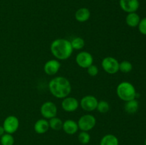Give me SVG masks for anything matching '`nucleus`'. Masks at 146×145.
Returning a JSON list of instances; mask_svg holds the SVG:
<instances>
[{"label": "nucleus", "instance_id": "f257e3e1", "mask_svg": "<svg viewBox=\"0 0 146 145\" xmlns=\"http://www.w3.org/2000/svg\"><path fill=\"white\" fill-rule=\"evenodd\" d=\"M71 82L66 78L57 76L52 78L48 82V90L51 95L58 99H64L71 92Z\"/></svg>", "mask_w": 146, "mask_h": 145}, {"label": "nucleus", "instance_id": "f03ea898", "mask_svg": "<svg viewBox=\"0 0 146 145\" xmlns=\"http://www.w3.org/2000/svg\"><path fill=\"white\" fill-rule=\"evenodd\" d=\"M50 50L56 59L60 61L69 58L74 51L70 41L66 38H56L53 41L50 45Z\"/></svg>", "mask_w": 146, "mask_h": 145}, {"label": "nucleus", "instance_id": "7ed1b4c3", "mask_svg": "<svg viewBox=\"0 0 146 145\" xmlns=\"http://www.w3.org/2000/svg\"><path fill=\"white\" fill-rule=\"evenodd\" d=\"M116 94L121 100L125 102L135 99L137 95L134 85L127 81H123L118 84L116 88Z\"/></svg>", "mask_w": 146, "mask_h": 145}, {"label": "nucleus", "instance_id": "20e7f679", "mask_svg": "<svg viewBox=\"0 0 146 145\" xmlns=\"http://www.w3.org/2000/svg\"><path fill=\"white\" fill-rule=\"evenodd\" d=\"M77 124L78 129L84 132H89L95 127L96 125V119L91 114H86L78 119Z\"/></svg>", "mask_w": 146, "mask_h": 145}, {"label": "nucleus", "instance_id": "39448f33", "mask_svg": "<svg viewBox=\"0 0 146 145\" xmlns=\"http://www.w3.org/2000/svg\"><path fill=\"white\" fill-rule=\"evenodd\" d=\"M101 66L106 72L114 75L119 71V62L112 56L105 57L101 61Z\"/></svg>", "mask_w": 146, "mask_h": 145}, {"label": "nucleus", "instance_id": "423d86ee", "mask_svg": "<svg viewBox=\"0 0 146 145\" xmlns=\"http://www.w3.org/2000/svg\"><path fill=\"white\" fill-rule=\"evenodd\" d=\"M40 112L44 119H50L54 117H56L58 108L55 103L51 101H46L41 106Z\"/></svg>", "mask_w": 146, "mask_h": 145}, {"label": "nucleus", "instance_id": "0eeeda50", "mask_svg": "<svg viewBox=\"0 0 146 145\" xmlns=\"http://www.w3.org/2000/svg\"><path fill=\"white\" fill-rule=\"evenodd\" d=\"M98 100L92 95H85L81 98L79 105L86 112H92L96 109Z\"/></svg>", "mask_w": 146, "mask_h": 145}, {"label": "nucleus", "instance_id": "6e6552de", "mask_svg": "<svg viewBox=\"0 0 146 145\" xmlns=\"http://www.w3.org/2000/svg\"><path fill=\"white\" fill-rule=\"evenodd\" d=\"M2 126L5 131V133L12 134L18 130L19 127V120L14 115H9L5 118Z\"/></svg>", "mask_w": 146, "mask_h": 145}, {"label": "nucleus", "instance_id": "1a4fd4ad", "mask_svg": "<svg viewBox=\"0 0 146 145\" xmlns=\"http://www.w3.org/2000/svg\"><path fill=\"white\" fill-rule=\"evenodd\" d=\"M76 63L81 68H88L94 63V57L87 51H81L76 56Z\"/></svg>", "mask_w": 146, "mask_h": 145}, {"label": "nucleus", "instance_id": "9d476101", "mask_svg": "<svg viewBox=\"0 0 146 145\" xmlns=\"http://www.w3.org/2000/svg\"><path fill=\"white\" fill-rule=\"evenodd\" d=\"M79 106V102L74 97H66L61 101V107L67 112H73L76 110Z\"/></svg>", "mask_w": 146, "mask_h": 145}, {"label": "nucleus", "instance_id": "9b49d317", "mask_svg": "<svg viewBox=\"0 0 146 145\" xmlns=\"http://www.w3.org/2000/svg\"><path fill=\"white\" fill-rule=\"evenodd\" d=\"M119 5L121 9L126 13L136 12L139 9L138 0H120Z\"/></svg>", "mask_w": 146, "mask_h": 145}, {"label": "nucleus", "instance_id": "f8f14e48", "mask_svg": "<svg viewBox=\"0 0 146 145\" xmlns=\"http://www.w3.org/2000/svg\"><path fill=\"white\" fill-rule=\"evenodd\" d=\"M61 68V63L57 59H51L46 61L44 65V71L48 75H54Z\"/></svg>", "mask_w": 146, "mask_h": 145}, {"label": "nucleus", "instance_id": "ddd939ff", "mask_svg": "<svg viewBox=\"0 0 146 145\" xmlns=\"http://www.w3.org/2000/svg\"><path fill=\"white\" fill-rule=\"evenodd\" d=\"M62 129L67 134L73 135L78 132V124L76 121L72 120V119H67L63 122Z\"/></svg>", "mask_w": 146, "mask_h": 145}, {"label": "nucleus", "instance_id": "4468645a", "mask_svg": "<svg viewBox=\"0 0 146 145\" xmlns=\"http://www.w3.org/2000/svg\"><path fill=\"white\" fill-rule=\"evenodd\" d=\"M49 128L48 121L44 118L38 119L34 125V131H35L36 133L38 134H42L46 133V132H48Z\"/></svg>", "mask_w": 146, "mask_h": 145}, {"label": "nucleus", "instance_id": "2eb2a0df", "mask_svg": "<svg viewBox=\"0 0 146 145\" xmlns=\"http://www.w3.org/2000/svg\"><path fill=\"white\" fill-rule=\"evenodd\" d=\"M91 17V11L88 8L81 7L78 9L75 13V18L80 23H84L88 21Z\"/></svg>", "mask_w": 146, "mask_h": 145}, {"label": "nucleus", "instance_id": "dca6fc26", "mask_svg": "<svg viewBox=\"0 0 146 145\" xmlns=\"http://www.w3.org/2000/svg\"><path fill=\"white\" fill-rule=\"evenodd\" d=\"M140 21H141V18L136 12L128 13V15L125 17V22L127 25L132 28L138 26Z\"/></svg>", "mask_w": 146, "mask_h": 145}, {"label": "nucleus", "instance_id": "f3484780", "mask_svg": "<svg viewBox=\"0 0 146 145\" xmlns=\"http://www.w3.org/2000/svg\"><path fill=\"white\" fill-rule=\"evenodd\" d=\"M138 108H139V102L136 99L127 101L125 102V106H124L125 112L130 115L136 113L137 111L138 110Z\"/></svg>", "mask_w": 146, "mask_h": 145}, {"label": "nucleus", "instance_id": "a211bd4d", "mask_svg": "<svg viewBox=\"0 0 146 145\" xmlns=\"http://www.w3.org/2000/svg\"><path fill=\"white\" fill-rule=\"evenodd\" d=\"M100 145H119V141L116 136L112 134H108L101 138Z\"/></svg>", "mask_w": 146, "mask_h": 145}, {"label": "nucleus", "instance_id": "6ab92c4d", "mask_svg": "<svg viewBox=\"0 0 146 145\" xmlns=\"http://www.w3.org/2000/svg\"><path fill=\"white\" fill-rule=\"evenodd\" d=\"M63 122H64L60 118L56 117H54L48 119L49 127L55 131H59L62 129Z\"/></svg>", "mask_w": 146, "mask_h": 145}, {"label": "nucleus", "instance_id": "aec40b11", "mask_svg": "<svg viewBox=\"0 0 146 145\" xmlns=\"http://www.w3.org/2000/svg\"><path fill=\"white\" fill-rule=\"evenodd\" d=\"M70 42L74 50H81L85 46V41L81 37H75Z\"/></svg>", "mask_w": 146, "mask_h": 145}, {"label": "nucleus", "instance_id": "412c9836", "mask_svg": "<svg viewBox=\"0 0 146 145\" xmlns=\"http://www.w3.org/2000/svg\"><path fill=\"white\" fill-rule=\"evenodd\" d=\"M0 143L1 145H14V138L12 134L4 133L0 139Z\"/></svg>", "mask_w": 146, "mask_h": 145}, {"label": "nucleus", "instance_id": "4be33fe9", "mask_svg": "<svg viewBox=\"0 0 146 145\" xmlns=\"http://www.w3.org/2000/svg\"><path fill=\"white\" fill-rule=\"evenodd\" d=\"M96 109L100 113L105 114L108 112L110 109V105L107 101L100 100L98 102Z\"/></svg>", "mask_w": 146, "mask_h": 145}, {"label": "nucleus", "instance_id": "5701e85b", "mask_svg": "<svg viewBox=\"0 0 146 145\" xmlns=\"http://www.w3.org/2000/svg\"><path fill=\"white\" fill-rule=\"evenodd\" d=\"M133 70V65L128 61H123L119 63V71L123 73H128Z\"/></svg>", "mask_w": 146, "mask_h": 145}, {"label": "nucleus", "instance_id": "b1692460", "mask_svg": "<svg viewBox=\"0 0 146 145\" xmlns=\"http://www.w3.org/2000/svg\"><path fill=\"white\" fill-rule=\"evenodd\" d=\"M78 139L79 142L82 144H87L89 143L90 140H91V136H90L88 132H84V131H81L78 136Z\"/></svg>", "mask_w": 146, "mask_h": 145}, {"label": "nucleus", "instance_id": "393cba45", "mask_svg": "<svg viewBox=\"0 0 146 145\" xmlns=\"http://www.w3.org/2000/svg\"><path fill=\"white\" fill-rule=\"evenodd\" d=\"M138 27L140 33L143 35L146 36V17L141 19Z\"/></svg>", "mask_w": 146, "mask_h": 145}, {"label": "nucleus", "instance_id": "a878e982", "mask_svg": "<svg viewBox=\"0 0 146 145\" xmlns=\"http://www.w3.org/2000/svg\"><path fill=\"white\" fill-rule=\"evenodd\" d=\"M98 72H99V70H98V67L95 65H93V64L87 68V72H88V74L92 77L96 76L98 74Z\"/></svg>", "mask_w": 146, "mask_h": 145}, {"label": "nucleus", "instance_id": "bb28decb", "mask_svg": "<svg viewBox=\"0 0 146 145\" xmlns=\"http://www.w3.org/2000/svg\"><path fill=\"white\" fill-rule=\"evenodd\" d=\"M4 133H5V131H4V127H3V126H1V125H0V137H1Z\"/></svg>", "mask_w": 146, "mask_h": 145}, {"label": "nucleus", "instance_id": "cd10ccee", "mask_svg": "<svg viewBox=\"0 0 146 145\" xmlns=\"http://www.w3.org/2000/svg\"><path fill=\"white\" fill-rule=\"evenodd\" d=\"M144 144L146 145V139H145V141H144Z\"/></svg>", "mask_w": 146, "mask_h": 145}, {"label": "nucleus", "instance_id": "c85d7f7f", "mask_svg": "<svg viewBox=\"0 0 146 145\" xmlns=\"http://www.w3.org/2000/svg\"><path fill=\"white\" fill-rule=\"evenodd\" d=\"M111 1H115V0H111Z\"/></svg>", "mask_w": 146, "mask_h": 145}]
</instances>
